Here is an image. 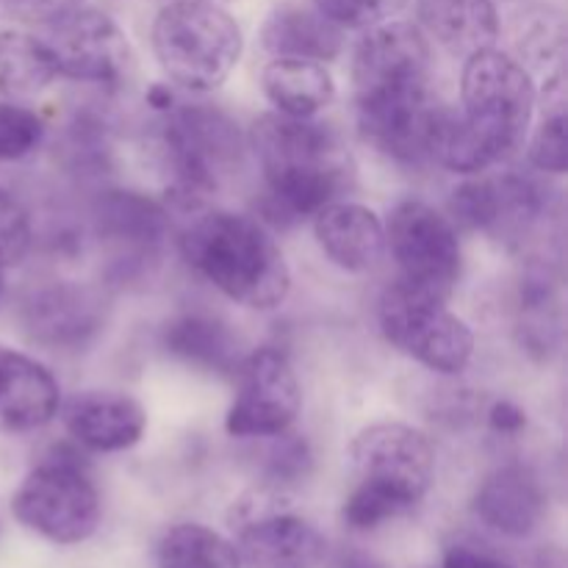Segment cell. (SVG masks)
<instances>
[{
	"label": "cell",
	"instance_id": "4fadbf2b",
	"mask_svg": "<svg viewBox=\"0 0 568 568\" xmlns=\"http://www.w3.org/2000/svg\"><path fill=\"white\" fill-rule=\"evenodd\" d=\"M549 211V189L525 172L471 175L453 192V214L471 231L516 239Z\"/></svg>",
	"mask_w": 568,
	"mask_h": 568
},
{
	"label": "cell",
	"instance_id": "cb8c5ba5",
	"mask_svg": "<svg viewBox=\"0 0 568 568\" xmlns=\"http://www.w3.org/2000/svg\"><path fill=\"white\" fill-rule=\"evenodd\" d=\"M261 87L277 114L311 120L336 98V83L325 64L308 59H272L261 72Z\"/></svg>",
	"mask_w": 568,
	"mask_h": 568
},
{
	"label": "cell",
	"instance_id": "d590c367",
	"mask_svg": "<svg viewBox=\"0 0 568 568\" xmlns=\"http://www.w3.org/2000/svg\"><path fill=\"white\" fill-rule=\"evenodd\" d=\"M144 100H148V105L153 111H159V114H166V111L175 105V92H172L166 83H153V87L148 89V94H144Z\"/></svg>",
	"mask_w": 568,
	"mask_h": 568
},
{
	"label": "cell",
	"instance_id": "603a6c76",
	"mask_svg": "<svg viewBox=\"0 0 568 568\" xmlns=\"http://www.w3.org/2000/svg\"><path fill=\"white\" fill-rule=\"evenodd\" d=\"M261 44L275 59L333 61L344 48V28L327 20L322 11L303 6H283L266 17Z\"/></svg>",
	"mask_w": 568,
	"mask_h": 568
},
{
	"label": "cell",
	"instance_id": "4dcf8cb0",
	"mask_svg": "<svg viewBox=\"0 0 568 568\" xmlns=\"http://www.w3.org/2000/svg\"><path fill=\"white\" fill-rule=\"evenodd\" d=\"M31 242L33 227L26 205L9 189L0 186V270L20 264L31 250Z\"/></svg>",
	"mask_w": 568,
	"mask_h": 568
},
{
	"label": "cell",
	"instance_id": "8992f818",
	"mask_svg": "<svg viewBox=\"0 0 568 568\" xmlns=\"http://www.w3.org/2000/svg\"><path fill=\"white\" fill-rule=\"evenodd\" d=\"M458 111L494 161L508 159L525 144L536 111L530 70L497 48L477 50L464 64Z\"/></svg>",
	"mask_w": 568,
	"mask_h": 568
},
{
	"label": "cell",
	"instance_id": "3957f363",
	"mask_svg": "<svg viewBox=\"0 0 568 568\" xmlns=\"http://www.w3.org/2000/svg\"><path fill=\"white\" fill-rule=\"evenodd\" d=\"M355 488L344 503V525L377 530L410 514L427 497L436 477V449L430 438L403 422L364 427L349 444Z\"/></svg>",
	"mask_w": 568,
	"mask_h": 568
},
{
	"label": "cell",
	"instance_id": "e575fe53",
	"mask_svg": "<svg viewBox=\"0 0 568 568\" xmlns=\"http://www.w3.org/2000/svg\"><path fill=\"white\" fill-rule=\"evenodd\" d=\"M444 568H514V566L494 558V555L477 552V549L455 547L449 549L447 558H444Z\"/></svg>",
	"mask_w": 568,
	"mask_h": 568
},
{
	"label": "cell",
	"instance_id": "d6986e66",
	"mask_svg": "<svg viewBox=\"0 0 568 568\" xmlns=\"http://www.w3.org/2000/svg\"><path fill=\"white\" fill-rule=\"evenodd\" d=\"M477 519L508 538H525L547 514V494L532 469L519 464L503 466L483 480L475 494Z\"/></svg>",
	"mask_w": 568,
	"mask_h": 568
},
{
	"label": "cell",
	"instance_id": "836d02e7",
	"mask_svg": "<svg viewBox=\"0 0 568 568\" xmlns=\"http://www.w3.org/2000/svg\"><path fill=\"white\" fill-rule=\"evenodd\" d=\"M488 425L497 433H503V436H514V433H519L527 425V414L519 405L510 403V399H499L488 410Z\"/></svg>",
	"mask_w": 568,
	"mask_h": 568
},
{
	"label": "cell",
	"instance_id": "5b68a950",
	"mask_svg": "<svg viewBox=\"0 0 568 568\" xmlns=\"http://www.w3.org/2000/svg\"><path fill=\"white\" fill-rule=\"evenodd\" d=\"M153 50L172 81L192 92H211L236 70L244 37L220 3L172 0L155 14Z\"/></svg>",
	"mask_w": 568,
	"mask_h": 568
},
{
	"label": "cell",
	"instance_id": "30bf717a",
	"mask_svg": "<svg viewBox=\"0 0 568 568\" xmlns=\"http://www.w3.org/2000/svg\"><path fill=\"white\" fill-rule=\"evenodd\" d=\"M386 244L399 270V283L447 300L460 277L458 231L444 214L422 200L394 205L386 225Z\"/></svg>",
	"mask_w": 568,
	"mask_h": 568
},
{
	"label": "cell",
	"instance_id": "9a60e30c",
	"mask_svg": "<svg viewBox=\"0 0 568 568\" xmlns=\"http://www.w3.org/2000/svg\"><path fill=\"white\" fill-rule=\"evenodd\" d=\"M94 233L111 253V275L128 281L155 261L170 233V216L148 194L111 189L94 203Z\"/></svg>",
	"mask_w": 568,
	"mask_h": 568
},
{
	"label": "cell",
	"instance_id": "ba28073f",
	"mask_svg": "<svg viewBox=\"0 0 568 568\" xmlns=\"http://www.w3.org/2000/svg\"><path fill=\"white\" fill-rule=\"evenodd\" d=\"M444 303L447 300L394 281L383 292L377 316L383 336L408 358L438 375H458L469 366L475 353V333Z\"/></svg>",
	"mask_w": 568,
	"mask_h": 568
},
{
	"label": "cell",
	"instance_id": "f35d334b",
	"mask_svg": "<svg viewBox=\"0 0 568 568\" xmlns=\"http://www.w3.org/2000/svg\"><path fill=\"white\" fill-rule=\"evenodd\" d=\"M211 3H222V0H211Z\"/></svg>",
	"mask_w": 568,
	"mask_h": 568
},
{
	"label": "cell",
	"instance_id": "2e32d148",
	"mask_svg": "<svg viewBox=\"0 0 568 568\" xmlns=\"http://www.w3.org/2000/svg\"><path fill=\"white\" fill-rule=\"evenodd\" d=\"M266 497L264 505L239 508V560L250 568H322L325 536L303 516L277 508L281 494Z\"/></svg>",
	"mask_w": 568,
	"mask_h": 568
},
{
	"label": "cell",
	"instance_id": "7402d4cb",
	"mask_svg": "<svg viewBox=\"0 0 568 568\" xmlns=\"http://www.w3.org/2000/svg\"><path fill=\"white\" fill-rule=\"evenodd\" d=\"M422 31L453 55L494 48L503 31L494 0H416Z\"/></svg>",
	"mask_w": 568,
	"mask_h": 568
},
{
	"label": "cell",
	"instance_id": "ffe728a7",
	"mask_svg": "<svg viewBox=\"0 0 568 568\" xmlns=\"http://www.w3.org/2000/svg\"><path fill=\"white\" fill-rule=\"evenodd\" d=\"M314 216L316 242L338 270L369 272L383 258L386 227L372 209L338 200L316 211Z\"/></svg>",
	"mask_w": 568,
	"mask_h": 568
},
{
	"label": "cell",
	"instance_id": "277c9868",
	"mask_svg": "<svg viewBox=\"0 0 568 568\" xmlns=\"http://www.w3.org/2000/svg\"><path fill=\"white\" fill-rule=\"evenodd\" d=\"M159 153L170 172V197L197 209L244 166V136L216 105H172L159 125Z\"/></svg>",
	"mask_w": 568,
	"mask_h": 568
},
{
	"label": "cell",
	"instance_id": "e0dca14e",
	"mask_svg": "<svg viewBox=\"0 0 568 568\" xmlns=\"http://www.w3.org/2000/svg\"><path fill=\"white\" fill-rule=\"evenodd\" d=\"M61 422L81 447L92 453H122L142 442L148 414L120 392H81L61 405Z\"/></svg>",
	"mask_w": 568,
	"mask_h": 568
},
{
	"label": "cell",
	"instance_id": "52a82bcc",
	"mask_svg": "<svg viewBox=\"0 0 568 568\" xmlns=\"http://www.w3.org/2000/svg\"><path fill=\"white\" fill-rule=\"evenodd\" d=\"M11 510L22 527L61 547L92 538L103 516L98 486L83 460L59 447L20 483Z\"/></svg>",
	"mask_w": 568,
	"mask_h": 568
},
{
	"label": "cell",
	"instance_id": "5bb4252c",
	"mask_svg": "<svg viewBox=\"0 0 568 568\" xmlns=\"http://www.w3.org/2000/svg\"><path fill=\"white\" fill-rule=\"evenodd\" d=\"M28 342L50 353H81L105 325V300L83 283L53 281L33 288L20 303Z\"/></svg>",
	"mask_w": 568,
	"mask_h": 568
},
{
	"label": "cell",
	"instance_id": "74e56055",
	"mask_svg": "<svg viewBox=\"0 0 568 568\" xmlns=\"http://www.w3.org/2000/svg\"><path fill=\"white\" fill-rule=\"evenodd\" d=\"M3 292H6V283H3V275H0V300H3Z\"/></svg>",
	"mask_w": 568,
	"mask_h": 568
},
{
	"label": "cell",
	"instance_id": "83f0119b",
	"mask_svg": "<svg viewBox=\"0 0 568 568\" xmlns=\"http://www.w3.org/2000/svg\"><path fill=\"white\" fill-rule=\"evenodd\" d=\"M314 455H311L308 442L294 433H277L272 436V447L264 453L261 475H264V488L272 494H283L288 488H297L308 480Z\"/></svg>",
	"mask_w": 568,
	"mask_h": 568
},
{
	"label": "cell",
	"instance_id": "d6a6232c",
	"mask_svg": "<svg viewBox=\"0 0 568 568\" xmlns=\"http://www.w3.org/2000/svg\"><path fill=\"white\" fill-rule=\"evenodd\" d=\"M3 6L14 20L26 22V26L50 28L75 9H81L83 0H3Z\"/></svg>",
	"mask_w": 568,
	"mask_h": 568
},
{
	"label": "cell",
	"instance_id": "7a4b0ae2",
	"mask_svg": "<svg viewBox=\"0 0 568 568\" xmlns=\"http://www.w3.org/2000/svg\"><path fill=\"white\" fill-rule=\"evenodd\" d=\"M178 247L183 261L233 303L272 311L288 297L292 272L261 220L205 211L183 227Z\"/></svg>",
	"mask_w": 568,
	"mask_h": 568
},
{
	"label": "cell",
	"instance_id": "484cf974",
	"mask_svg": "<svg viewBox=\"0 0 568 568\" xmlns=\"http://www.w3.org/2000/svg\"><path fill=\"white\" fill-rule=\"evenodd\" d=\"M231 541L203 525H175L159 544V568H239Z\"/></svg>",
	"mask_w": 568,
	"mask_h": 568
},
{
	"label": "cell",
	"instance_id": "d4e9b609",
	"mask_svg": "<svg viewBox=\"0 0 568 568\" xmlns=\"http://www.w3.org/2000/svg\"><path fill=\"white\" fill-rule=\"evenodd\" d=\"M59 75L44 39L22 31H0V94L33 98Z\"/></svg>",
	"mask_w": 568,
	"mask_h": 568
},
{
	"label": "cell",
	"instance_id": "6da1fadb",
	"mask_svg": "<svg viewBox=\"0 0 568 568\" xmlns=\"http://www.w3.org/2000/svg\"><path fill=\"white\" fill-rule=\"evenodd\" d=\"M250 148L266 181L261 209L275 225L314 216L353 189L349 148L336 128L314 116L261 114L250 128Z\"/></svg>",
	"mask_w": 568,
	"mask_h": 568
},
{
	"label": "cell",
	"instance_id": "f1b7e54d",
	"mask_svg": "<svg viewBox=\"0 0 568 568\" xmlns=\"http://www.w3.org/2000/svg\"><path fill=\"white\" fill-rule=\"evenodd\" d=\"M514 39L521 55L519 61L527 59L532 64H544V61L549 64L564 53V20L549 9H532L519 17Z\"/></svg>",
	"mask_w": 568,
	"mask_h": 568
},
{
	"label": "cell",
	"instance_id": "1f68e13d",
	"mask_svg": "<svg viewBox=\"0 0 568 568\" xmlns=\"http://www.w3.org/2000/svg\"><path fill=\"white\" fill-rule=\"evenodd\" d=\"M338 28H375L405 9L408 0H311Z\"/></svg>",
	"mask_w": 568,
	"mask_h": 568
},
{
	"label": "cell",
	"instance_id": "f546056e",
	"mask_svg": "<svg viewBox=\"0 0 568 568\" xmlns=\"http://www.w3.org/2000/svg\"><path fill=\"white\" fill-rule=\"evenodd\" d=\"M42 139L44 122L37 111L17 103H0V161L28 159Z\"/></svg>",
	"mask_w": 568,
	"mask_h": 568
},
{
	"label": "cell",
	"instance_id": "8d00e7d4",
	"mask_svg": "<svg viewBox=\"0 0 568 568\" xmlns=\"http://www.w3.org/2000/svg\"><path fill=\"white\" fill-rule=\"evenodd\" d=\"M336 568H386V566H383L377 558H372V555L361 552V549H349V552H344L342 558H338Z\"/></svg>",
	"mask_w": 568,
	"mask_h": 568
},
{
	"label": "cell",
	"instance_id": "8fae6325",
	"mask_svg": "<svg viewBox=\"0 0 568 568\" xmlns=\"http://www.w3.org/2000/svg\"><path fill=\"white\" fill-rule=\"evenodd\" d=\"M233 377L236 399L225 422L233 438H272L294 425L303 394L297 372L283 349L261 347L244 355Z\"/></svg>",
	"mask_w": 568,
	"mask_h": 568
},
{
	"label": "cell",
	"instance_id": "44dd1931",
	"mask_svg": "<svg viewBox=\"0 0 568 568\" xmlns=\"http://www.w3.org/2000/svg\"><path fill=\"white\" fill-rule=\"evenodd\" d=\"M161 344L172 358L214 375H233L244 358L242 338L233 327L222 316L205 311H189L166 322Z\"/></svg>",
	"mask_w": 568,
	"mask_h": 568
},
{
	"label": "cell",
	"instance_id": "7c38bea8",
	"mask_svg": "<svg viewBox=\"0 0 568 568\" xmlns=\"http://www.w3.org/2000/svg\"><path fill=\"white\" fill-rule=\"evenodd\" d=\"M59 75L105 89L125 87L133 72V48L125 31L105 11L75 9L50 26L44 39Z\"/></svg>",
	"mask_w": 568,
	"mask_h": 568
},
{
	"label": "cell",
	"instance_id": "4316f807",
	"mask_svg": "<svg viewBox=\"0 0 568 568\" xmlns=\"http://www.w3.org/2000/svg\"><path fill=\"white\" fill-rule=\"evenodd\" d=\"M564 72H555L544 89V120L530 139V164L538 172L564 175L568 166Z\"/></svg>",
	"mask_w": 568,
	"mask_h": 568
},
{
	"label": "cell",
	"instance_id": "9c48e42d",
	"mask_svg": "<svg viewBox=\"0 0 568 568\" xmlns=\"http://www.w3.org/2000/svg\"><path fill=\"white\" fill-rule=\"evenodd\" d=\"M355 109L430 94V39L419 26L388 20L366 28L353 53Z\"/></svg>",
	"mask_w": 568,
	"mask_h": 568
},
{
	"label": "cell",
	"instance_id": "ac0fdd59",
	"mask_svg": "<svg viewBox=\"0 0 568 568\" xmlns=\"http://www.w3.org/2000/svg\"><path fill=\"white\" fill-rule=\"evenodd\" d=\"M61 405L59 381L31 355L0 347V430L31 433L48 425Z\"/></svg>",
	"mask_w": 568,
	"mask_h": 568
}]
</instances>
